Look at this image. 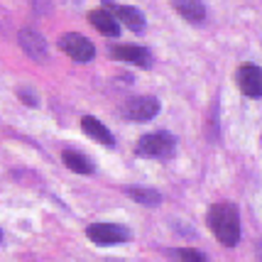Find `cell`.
I'll list each match as a JSON object with an SVG mask.
<instances>
[{"mask_svg": "<svg viewBox=\"0 0 262 262\" xmlns=\"http://www.w3.org/2000/svg\"><path fill=\"white\" fill-rule=\"evenodd\" d=\"M238 86L240 91L250 98H260L262 96V71L257 64H245L238 69Z\"/></svg>", "mask_w": 262, "mask_h": 262, "instance_id": "9c48e42d", "label": "cell"}, {"mask_svg": "<svg viewBox=\"0 0 262 262\" xmlns=\"http://www.w3.org/2000/svg\"><path fill=\"white\" fill-rule=\"evenodd\" d=\"M171 8L189 23H204L206 20L204 0H171Z\"/></svg>", "mask_w": 262, "mask_h": 262, "instance_id": "8fae6325", "label": "cell"}, {"mask_svg": "<svg viewBox=\"0 0 262 262\" xmlns=\"http://www.w3.org/2000/svg\"><path fill=\"white\" fill-rule=\"evenodd\" d=\"M111 57L118 59V61H125V64H133V67H140V69L152 67V54H149V49H145V47H135V45L111 47Z\"/></svg>", "mask_w": 262, "mask_h": 262, "instance_id": "52a82bcc", "label": "cell"}, {"mask_svg": "<svg viewBox=\"0 0 262 262\" xmlns=\"http://www.w3.org/2000/svg\"><path fill=\"white\" fill-rule=\"evenodd\" d=\"M133 201L142 206H160L162 204V194L160 191H155V189H147V186H125L123 189Z\"/></svg>", "mask_w": 262, "mask_h": 262, "instance_id": "5bb4252c", "label": "cell"}, {"mask_svg": "<svg viewBox=\"0 0 262 262\" xmlns=\"http://www.w3.org/2000/svg\"><path fill=\"white\" fill-rule=\"evenodd\" d=\"M61 162H64L71 171H76V174H93V171H96L93 162L89 160L83 152H76V149H64V152H61Z\"/></svg>", "mask_w": 262, "mask_h": 262, "instance_id": "4fadbf2b", "label": "cell"}, {"mask_svg": "<svg viewBox=\"0 0 262 262\" xmlns=\"http://www.w3.org/2000/svg\"><path fill=\"white\" fill-rule=\"evenodd\" d=\"M208 228L221 245L235 248L240 243V211L235 204H213L208 208Z\"/></svg>", "mask_w": 262, "mask_h": 262, "instance_id": "6da1fadb", "label": "cell"}, {"mask_svg": "<svg viewBox=\"0 0 262 262\" xmlns=\"http://www.w3.org/2000/svg\"><path fill=\"white\" fill-rule=\"evenodd\" d=\"M160 101L155 96H137L123 105V118L130 123H147L155 115L160 113Z\"/></svg>", "mask_w": 262, "mask_h": 262, "instance_id": "5b68a950", "label": "cell"}, {"mask_svg": "<svg viewBox=\"0 0 262 262\" xmlns=\"http://www.w3.org/2000/svg\"><path fill=\"white\" fill-rule=\"evenodd\" d=\"M103 10L111 12L115 17V23L125 25L127 30L133 32H145V15L137 10V8H130V5H120V3H113V0H103Z\"/></svg>", "mask_w": 262, "mask_h": 262, "instance_id": "8992f818", "label": "cell"}, {"mask_svg": "<svg viewBox=\"0 0 262 262\" xmlns=\"http://www.w3.org/2000/svg\"><path fill=\"white\" fill-rule=\"evenodd\" d=\"M0 243H3V230H0Z\"/></svg>", "mask_w": 262, "mask_h": 262, "instance_id": "e0dca14e", "label": "cell"}, {"mask_svg": "<svg viewBox=\"0 0 262 262\" xmlns=\"http://www.w3.org/2000/svg\"><path fill=\"white\" fill-rule=\"evenodd\" d=\"M17 96H20L27 105H39V98H37L32 91H27V89H20V91H17Z\"/></svg>", "mask_w": 262, "mask_h": 262, "instance_id": "2e32d148", "label": "cell"}, {"mask_svg": "<svg viewBox=\"0 0 262 262\" xmlns=\"http://www.w3.org/2000/svg\"><path fill=\"white\" fill-rule=\"evenodd\" d=\"M177 149V137L167 133V130H160V133H147V135L140 137L135 147L137 157H149V160H169Z\"/></svg>", "mask_w": 262, "mask_h": 262, "instance_id": "7a4b0ae2", "label": "cell"}, {"mask_svg": "<svg viewBox=\"0 0 262 262\" xmlns=\"http://www.w3.org/2000/svg\"><path fill=\"white\" fill-rule=\"evenodd\" d=\"M81 127H83V133L89 137H93V140H98L101 145H105V147H113L115 145V137L111 135V130L103 125L98 118H93V115H83L81 118Z\"/></svg>", "mask_w": 262, "mask_h": 262, "instance_id": "30bf717a", "label": "cell"}, {"mask_svg": "<svg viewBox=\"0 0 262 262\" xmlns=\"http://www.w3.org/2000/svg\"><path fill=\"white\" fill-rule=\"evenodd\" d=\"M17 45L23 47V52L30 59H34V61H47V57H49L45 37H42V32H37V30H20Z\"/></svg>", "mask_w": 262, "mask_h": 262, "instance_id": "ba28073f", "label": "cell"}, {"mask_svg": "<svg viewBox=\"0 0 262 262\" xmlns=\"http://www.w3.org/2000/svg\"><path fill=\"white\" fill-rule=\"evenodd\" d=\"M89 23L105 37H120V25L115 23V17L105 10H91L89 12Z\"/></svg>", "mask_w": 262, "mask_h": 262, "instance_id": "7c38bea8", "label": "cell"}, {"mask_svg": "<svg viewBox=\"0 0 262 262\" xmlns=\"http://www.w3.org/2000/svg\"><path fill=\"white\" fill-rule=\"evenodd\" d=\"M171 260L174 262H208L201 250H194V248H177V250H171Z\"/></svg>", "mask_w": 262, "mask_h": 262, "instance_id": "9a60e30c", "label": "cell"}, {"mask_svg": "<svg viewBox=\"0 0 262 262\" xmlns=\"http://www.w3.org/2000/svg\"><path fill=\"white\" fill-rule=\"evenodd\" d=\"M59 47H61L64 54H69V57L74 59V61H79V64H86V61H91V59L96 57V47H93V42L79 32L61 34Z\"/></svg>", "mask_w": 262, "mask_h": 262, "instance_id": "277c9868", "label": "cell"}, {"mask_svg": "<svg viewBox=\"0 0 262 262\" xmlns=\"http://www.w3.org/2000/svg\"><path fill=\"white\" fill-rule=\"evenodd\" d=\"M86 235L96 245H123L130 240V230L120 223H91Z\"/></svg>", "mask_w": 262, "mask_h": 262, "instance_id": "3957f363", "label": "cell"}]
</instances>
